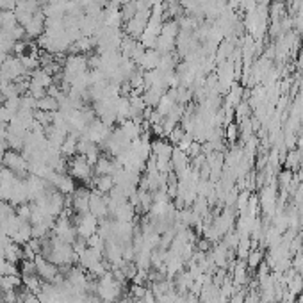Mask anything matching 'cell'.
<instances>
[{"label":"cell","instance_id":"cell-1","mask_svg":"<svg viewBox=\"0 0 303 303\" xmlns=\"http://www.w3.org/2000/svg\"><path fill=\"white\" fill-rule=\"evenodd\" d=\"M66 166H68V175L72 177L73 180L86 182V186L91 182L93 164H89L88 159H86L84 155L77 154V155H73V157H70L68 162H66Z\"/></svg>","mask_w":303,"mask_h":303},{"label":"cell","instance_id":"cell-9","mask_svg":"<svg viewBox=\"0 0 303 303\" xmlns=\"http://www.w3.org/2000/svg\"><path fill=\"white\" fill-rule=\"evenodd\" d=\"M36 109L45 111V113H55V111H59V102H57V98H54V96L45 95L43 98H40L36 102Z\"/></svg>","mask_w":303,"mask_h":303},{"label":"cell","instance_id":"cell-12","mask_svg":"<svg viewBox=\"0 0 303 303\" xmlns=\"http://www.w3.org/2000/svg\"><path fill=\"white\" fill-rule=\"evenodd\" d=\"M262 259H264V252L260 248H255L252 250V252L248 253V257H246V264H248V270H257V267L262 264Z\"/></svg>","mask_w":303,"mask_h":303},{"label":"cell","instance_id":"cell-5","mask_svg":"<svg viewBox=\"0 0 303 303\" xmlns=\"http://www.w3.org/2000/svg\"><path fill=\"white\" fill-rule=\"evenodd\" d=\"M34 262H36L38 277L43 282H52V284H54L55 278L59 277V267L55 266V264H52L50 260L45 259L43 255H36Z\"/></svg>","mask_w":303,"mask_h":303},{"label":"cell","instance_id":"cell-4","mask_svg":"<svg viewBox=\"0 0 303 303\" xmlns=\"http://www.w3.org/2000/svg\"><path fill=\"white\" fill-rule=\"evenodd\" d=\"M89 212L95 216L96 219H106L109 216V209H107V196L98 191L93 189L89 194Z\"/></svg>","mask_w":303,"mask_h":303},{"label":"cell","instance_id":"cell-7","mask_svg":"<svg viewBox=\"0 0 303 303\" xmlns=\"http://www.w3.org/2000/svg\"><path fill=\"white\" fill-rule=\"evenodd\" d=\"M118 168H120V164H118L116 159L100 157L96 164L93 166V172H95V175H113Z\"/></svg>","mask_w":303,"mask_h":303},{"label":"cell","instance_id":"cell-3","mask_svg":"<svg viewBox=\"0 0 303 303\" xmlns=\"http://www.w3.org/2000/svg\"><path fill=\"white\" fill-rule=\"evenodd\" d=\"M73 225L77 228V235L79 238H91L93 234L98 232V219L91 214V212H86V214H75L73 218Z\"/></svg>","mask_w":303,"mask_h":303},{"label":"cell","instance_id":"cell-14","mask_svg":"<svg viewBox=\"0 0 303 303\" xmlns=\"http://www.w3.org/2000/svg\"><path fill=\"white\" fill-rule=\"evenodd\" d=\"M292 266H294V267H292V270H294L296 273L301 275V277H303V250H301V252L296 253L294 262H292Z\"/></svg>","mask_w":303,"mask_h":303},{"label":"cell","instance_id":"cell-8","mask_svg":"<svg viewBox=\"0 0 303 303\" xmlns=\"http://www.w3.org/2000/svg\"><path fill=\"white\" fill-rule=\"evenodd\" d=\"M89 186L95 191H98V193L106 194V193H111V189L114 187V179L113 175H96L91 179Z\"/></svg>","mask_w":303,"mask_h":303},{"label":"cell","instance_id":"cell-13","mask_svg":"<svg viewBox=\"0 0 303 303\" xmlns=\"http://www.w3.org/2000/svg\"><path fill=\"white\" fill-rule=\"evenodd\" d=\"M15 118V113H13L9 107L6 106H0V123L2 125H9Z\"/></svg>","mask_w":303,"mask_h":303},{"label":"cell","instance_id":"cell-15","mask_svg":"<svg viewBox=\"0 0 303 303\" xmlns=\"http://www.w3.org/2000/svg\"><path fill=\"white\" fill-rule=\"evenodd\" d=\"M238 132H239L238 123H228V127H226V138L230 139V141H235V138H238Z\"/></svg>","mask_w":303,"mask_h":303},{"label":"cell","instance_id":"cell-2","mask_svg":"<svg viewBox=\"0 0 303 303\" xmlns=\"http://www.w3.org/2000/svg\"><path fill=\"white\" fill-rule=\"evenodd\" d=\"M2 164L11 170L15 175H18L20 179H25L29 175V161L20 152H16V150H8L6 152L4 159H2Z\"/></svg>","mask_w":303,"mask_h":303},{"label":"cell","instance_id":"cell-6","mask_svg":"<svg viewBox=\"0 0 303 303\" xmlns=\"http://www.w3.org/2000/svg\"><path fill=\"white\" fill-rule=\"evenodd\" d=\"M89 194H91V191L86 186L79 187V189H75L70 194V198H72V209L75 214H86V212H89Z\"/></svg>","mask_w":303,"mask_h":303},{"label":"cell","instance_id":"cell-10","mask_svg":"<svg viewBox=\"0 0 303 303\" xmlns=\"http://www.w3.org/2000/svg\"><path fill=\"white\" fill-rule=\"evenodd\" d=\"M303 164V152H299V150H291L287 154V157H285V166H287V170H291V172H296V170H299Z\"/></svg>","mask_w":303,"mask_h":303},{"label":"cell","instance_id":"cell-11","mask_svg":"<svg viewBox=\"0 0 303 303\" xmlns=\"http://www.w3.org/2000/svg\"><path fill=\"white\" fill-rule=\"evenodd\" d=\"M41 282H43V280H41L38 275H22V285L27 289V291L34 292V294L40 291Z\"/></svg>","mask_w":303,"mask_h":303}]
</instances>
